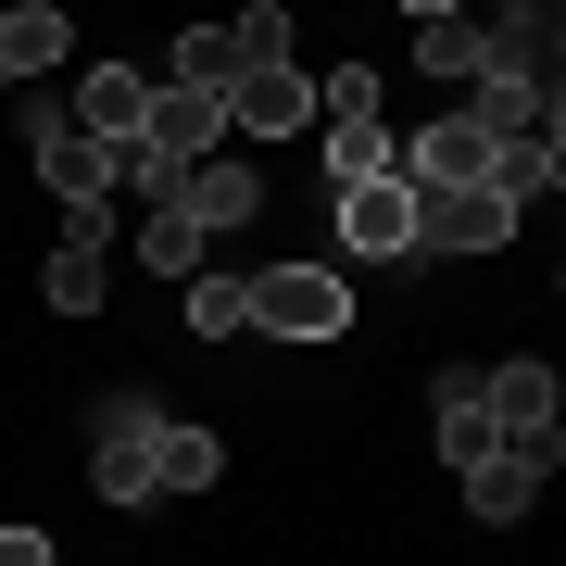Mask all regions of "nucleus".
<instances>
[{
	"label": "nucleus",
	"instance_id": "6ab92c4d",
	"mask_svg": "<svg viewBox=\"0 0 566 566\" xmlns=\"http://www.w3.org/2000/svg\"><path fill=\"white\" fill-rule=\"evenodd\" d=\"M327 177H340V189L403 177V139H390V126H327Z\"/></svg>",
	"mask_w": 566,
	"mask_h": 566
},
{
	"label": "nucleus",
	"instance_id": "6e6552de",
	"mask_svg": "<svg viewBox=\"0 0 566 566\" xmlns=\"http://www.w3.org/2000/svg\"><path fill=\"white\" fill-rule=\"evenodd\" d=\"M214 139H227V102H202V88H151V126H139V151L164 164V177L214 164Z\"/></svg>",
	"mask_w": 566,
	"mask_h": 566
},
{
	"label": "nucleus",
	"instance_id": "412c9836",
	"mask_svg": "<svg viewBox=\"0 0 566 566\" xmlns=\"http://www.w3.org/2000/svg\"><path fill=\"white\" fill-rule=\"evenodd\" d=\"M315 114H327V126H378V63H340V76H315Z\"/></svg>",
	"mask_w": 566,
	"mask_h": 566
},
{
	"label": "nucleus",
	"instance_id": "20e7f679",
	"mask_svg": "<svg viewBox=\"0 0 566 566\" xmlns=\"http://www.w3.org/2000/svg\"><path fill=\"white\" fill-rule=\"evenodd\" d=\"M327 227L365 252V264H416V177H378V189H340Z\"/></svg>",
	"mask_w": 566,
	"mask_h": 566
},
{
	"label": "nucleus",
	"instance_id": "5701e85b",
	"mask_svg": "<svg viewBox=\"0 0 566 566\" xmlns=\"http://www.w3.org/2000/svg\"><path fill=\"white\" fill-rule=\"evenodd\" d=\"M0 566H51V528H0Z\"/></svg>",
	"mask_w": 566,
	"mask_h": 566
},
{
	"label": "nucleus",
	"instance_id": "ddd939ff",
	"mask_svg": "<svg viewBox=\"0 0 566 566\" xmlns=\"http://www.w3.org/2000/svg\"><path fill=\"white\" fill-rule=\"evenodd\" d=\"M428 403H441V453H453V465H491V453H504V428H491V390H479V365H441V390H428Z\"/></svg>",
	"mask_w": 566,
	"mask_h": 566
},
{
	"label": "nucleus",
	"instance_id": "0eeeda50",
	"mask_svg": "<svg viewBox=\"0 0 566 566\" xmlns=\"http://www.w3.org/2000/svg\"><path fill=\"white\" fill-rule=\"evenodd\" d=\"M516 240V202L491 189H416V252H504Z\"/></svg>",
	"mask_w": 566,
	"mask_h": 566
},
{
	"label": "nucleus",
	"instance_id": "4be33fe9",
	"mask_svg": "<svg viewBox=\"0 0 566 566\" xmlns=\"http://www.w3.org/2000/svg\"><path fill=\"white\" fill-rule=\"evenodd\" d=\"M227 39H240V63H290V13H277V0H252Z\"/></svg>",
	"mask_w": 566,
	"mask_h": 566
},
{
	"label": "nucleus",
	"instance_id": "7ed1b4c3",
	"mask_svg": "<svg viewBox=\"0 0 566 566\" xmlns=\"http://www.w3.org/2000/svg\"><path fill=\"white\" fill-rule=\"evenodd\" d=\"M340 327H353L340 264H264L252 277V340H340Z\"/></svg>",
	"mask_w": 566,
	"mask_h": 566
},
{
	"label": "nucleus",
	"instance_id": "f257e3e1",
	"mask_svg": "<svg viewBox=\"0 0 566 566\" xmlns=\"http://www.w3.org/2000/svg\"><path fill=\"white\" fill-rule=\"evenodd\" d=\"M25 151H39V189H51L63 214H102V202H114V177H126V151H102L63 102H25Z\"/></svg>",
	"mask_w": 566,
	"mask_h": 566
},
{
	"label": "nucleus",
	"instance_id": "f3484780",
	"mask_svg": "<svg viewBox=\"0 0 566 566\" xmlns=\"http://www.w3.org/2000/svg\"><path fill=\"white\" fill-rule=\"evenodd\" d=\"M240 76H252V63H240V39H227V25H189L177 63H164V88H202V102H227Z\"/></svg>",
	"mask_w": 566,
	"mask_h": 566
},
{
	"label": "nucleus",
	"instance_id": "a211bd4d",
	"mask_svg": "<svg viewBox=\"0 0 566 566\" xmlns=\"http://www.w3.org/2000/svg\"><path fill=\"white\" fill-rule=\"evenodd\" d=\"M177 303H189V340H252V277H214V264H202Z\"/></svg>",
	"mask_w": 566,
	"mask_h": 566
},
{
	"label": "nucleus",
	"instance_id": "9b49d317",
	"mask_svg": "<svg viewBox=\"0 0 566 566\" xmlns=\"http://www.w3.org/2000/svg\"><path fill=\"white\" fill-rule=\"evenodd\" d=\"M102 240H114V227L76 214V240L39 264V303H51V315H102V290H114V252H102Z\"/></svg>",
	"mask_w": 566,
	"mask_h": 566
},
{
	"label": "nucleus",
	"instance_id": "aec40b11",
	"mask_svg": "<svg viewBox=\"0 0 566 566\" xmlns=\"http://www.w3.org/2000/svg\"><path fill=\"white\" fill-rule=\"evenodd\" d=\"M202 252H214V240H202V227H189L177 202H164V214L139 227V264H151V277H177V290H189V277H202Z\"/></svg>",
	"mask_w": 566,
	"mask_h": 566
},
{
	"label": "nucleus",
	"instance_id": "b1692460",
	"mask_svg": "<svg viewBox=\"0 0 566 566\" xmlns=\"http://www.w3.org/2000/svg\"><path fill=\"white\" fill-rule=\"evenodd\" d=\"M554 76H566V13H554Z\"/></svg>",
	"mask_w": 566,
	"mask_h": 566
},
{
	"label": "nucleus",
	"instance_id": "39448f33",
	"mask_svg": "<svg viewBox=\"0 0 566 566\" xmlns=\"http://www.w3.org/2000/svg\"><path fill=\"white\" fill-rule=\"evenodd\" d=\"M303 126H315V76L303 63H252L227 88V139H303Z\"/></svg>",
	"mask_w": 566,
	"mask_h": 566
},
{
	"label": "nucleus",
	"instance_id": "4468645a",
	"mask_svg": "<svg viewBox=\"0 0 566 566\" xmlns=\"http://www.w3.org/2000/svg\"><path fill=\"white\" fill-rule=\"evenodd\" d=\"M416 63H428V76H465V88H479V76H491V25L428 0V13H416Z\"/></svg>",
	"mask_w": 566,
	"mask_h": 566
},
{
	"label": "nucleus",
	"instance_id": "f8f14e48",
	"mask_svg": "<svg viewBox=\"0 0 566 566\" xmlns=\"http://www.w3.org/2000/svg\"><path fill=\"white\" fill-rule=\"evenodd\" d=\"M542 479H554V441H504L491 465H465V504H479L491 528H516L528 504H542Z\"/></svg>",
	"mask_w": 566,
	"mask_h": 566
},
{
	"label": "nucleus",
	"instance_id": "2eb2a0df",
	"mask_svg": "<svg viewBox=\"0 0 566 566\" xmlns=\"http://www.w3.org/2000/svg\"><path fill=\"white\" fill-rule=\"evenodd\" d=\"M227 479V441L214 428H189V416H164V441H151V491H214Z\"/></svg>",
	"mask_w": 566,
	"mask_h": 566
},
{
	"label": "nucleus",
	"instance_id": "dca6fc26",
	"mask_svg": "<svg viewBox=\"0 0 566 566\" xmlns=\"http://www.w3.org/2000/svg\"><path fill=\"white\" fill-rule=\"evenodd\" d=\"M63 39H76V25H63L51 0H13V13H0V76H51Z\"/></svg>",
	"mask_w": 566,
	"mask_h": 566
},
{
	"label": "nucleus",
	"instance_id": "9d476101",
	"mask_svg": "<svg viewBox=\"0 0 566 566\" xmlns=\"http://www.w3.org/2000/svg\"><path fill=\"white\" fill-rule=\"evenodd\" d=\"M479 390H491V428H504V441H554V416H566L554 365H528V353H504V365H479Z\"/></svg>",
	"mask_w": 566,
	"mask_h": 566
},
{
	"label": "nucleus",
	"instance_id": "1a4fd4ad",
	"mask_svg": "<svg viewBox=\"0 0 566 566\" xmlns=\"http://www.w3.org/2000/svg\"><path fill=\"white\" fill-rule=\"evenodd\" d=\"M177 214L202 227V240L252 227V214H264V177H252V151H214V164H189V177H177Z\"/></svg>",
	"mask_w": 566,
	"mask_h": 566
},
{
	"label": "nucleus",
	"instance_id": "423d86ee",
	"mask_svg": "<svg viewBox=\"0 0 566 566\" xmlns=\"http://www.w3.org/2000/svg\"><path fill=\"white\" fill-rule=\"evenodd\" d=\"M151 88H164V76H139V63H88L63 114H76L102 151H139V126H151Z\"/></svg>",
	"mask_w": 566,
	"mask_h": 566
},
{
	"label": "nucleus",
	"instance_id": "f03ea898",
	"mask_svg": "<svg viewBox=\"0 0 566 566\" xmlns=\"http://www.w3.org/2000/svg\"><path fill=\"white\" fill-rule=\"evenodd\" d=\"M151 441H164L151 390H102V416H88V491L102 504H164L151 491Z\"/></svg>",
	"mask_w": 566,
	"mask_h": 566
}]
</instances>
